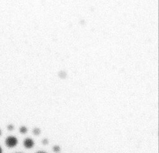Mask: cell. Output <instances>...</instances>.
Segmentation results:
<instances>
[{"mask_svg": "<svg viewBox=\"0 0 159 153\" xmlns=\"http://www.w3.org/2000/svg\"><path fill=\"white\" fill-rule=\"evenodd\" d=\"M18 144V139L14 136H9L5 139V144L8 148H13Z\"/></svg>", "mask_w": 159, "mask_h": 153, "instance_id": "1", "label": "cell"}, {"mask_svg": "<svg viewBox=\"0 0 159 153\" xmlns=\"http://www.w3.org/2000/svg\"><path fill=\"white\" fill-rule=\"evenodd\" d=\"M23 145L26 149H31L34 146V141L31 138H26L23 142Z\"/></svg>", "mask_w": 159, "mask_h": 153, "instance_id": "2", "label": "cell"}, {"mask_svg": "<svg viewBox=\"0 0 159 153\" xmlns=\"http://www.w3.org/2000/svg\"><path fill=\"white\" fill-rule=\"evenodd\" d=\"M27 130H28L27 128L25 126H22L19 128V132L20 134H25L27 132Z\"/></svg>", "mask_w": 159, "mask_h": 153, "instance_id": "3", "label": "cell"}, {"mask_svg": "<svg viewBox=\"0 0 159 153\" xmlns=\"http://www.w3.org/2000/svg\"><path fill=\"white\" fill-rule=\"evenodd\" d=\"M40 132H41V131H40V129L39 128H34L33 129V131H32L33 134L34 135H35V136L39 135L40 134Z\"/></svg>", "mask_w": 159, "mask_h": 153, "instance_id": "4", "label": "cell"}, {"mask_svg": "<svg viewBox=\"0 0 159 153\" xmlns=\"http://www.w3.org/2000/svg\"><path fill=\"white\" fill-rule=\"evenodd\" d=\"M53 151L55 152H58L60 151V147L58 146H54L53 147Z\"/></svg>", "mask_w": 159, "mask_h": 153, "instance_id": "5", "label": "cell"}, {"mask_svg": "<svg viewBox=\"0 0 159 153\" xmlns=\"http://www.w3.org/2000/svg\"><path fill=\"white\" fill-rule=\"evenodd\" d=\"M7 130H9V131H12V130H14V125L10 124H8V125L7 126Z\"/></svg>", "mask_w": 159, "mask_h": 153, "instance_id": "6", "label": "cell"}, {"mask_svg": "<svg viewBox=\"0 0 159 153\" xmlns=\"http://www.w3.org/2000/svg\"><path fill=\"white\" fill-rule=\"evenodd\" d=\"M48 143V139H47V138L43 139L42 140V144H43V145H47Z\"/></svg>", "mask_w": 159, "mask_h": 153, "instance_id": "7", "label": "cell"}, {"mask_svg": "<svg viewBox=\"0 0 159 153\" xmlns=\"http://www.w3.org/2000/svg\"><path fill=\"white\" fill-rule=\"evenodd\" d=\"M36 153H47L46 152H44V151H38Z\"/></svg>", "mask_w": 159, "mask_h": 153, "instance_id": "8", "label": "cell"}, {"mask_svg": "<svg viewBox=\"0 0 159 153\" xmlns=\"http://www.w3.org/2000/svg\"><path fill=\"white\" fill-rule=\"evenodd\" d=\"M0 153H2V149L1 147V146H0Z\"/></svg>", "mask_w": 159, "mask_h": 153, "instance_id": "9", "label": "cell"}, {"mask_svg": "<svg viewBox=\"0 0 159 153\" xmlns=\"http://www.w3.org/2000/svg\"><path fill=\"white\" fill-rule=\"evenodd\" d=\"M1 129H0V136H1Z\"/></svg>", "mask_w": 159, "mask_h": 153, "instance_id": "10", "label": "cell"}, {"mask_svg": "<svg viewBox=\"0 0 159 153\" xmlns=\"http://www.w3.org/2000/svg\"><path fill=\"white\" fill-rule=\"evenodd\" d=\"M17 153H21V152H17Z\"/></svg>", "mask_w": 159, "mask_h": 153, "instance_id": "11", "label": "cell"}]
</instances>
